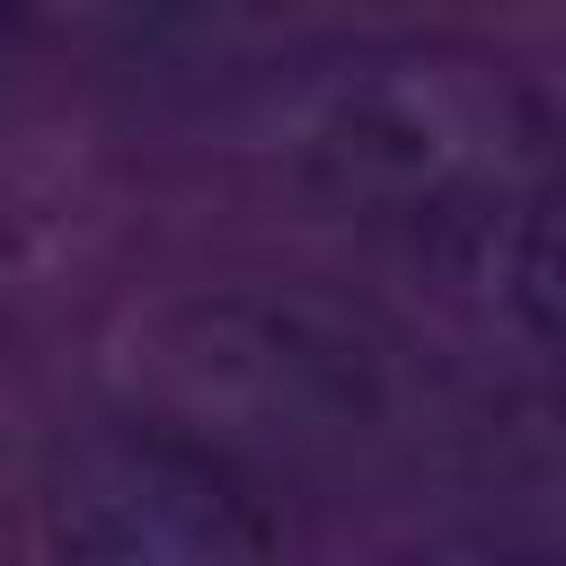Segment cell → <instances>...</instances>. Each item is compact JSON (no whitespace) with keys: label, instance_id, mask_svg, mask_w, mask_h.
I'll return each mask as SVG.
<instances>
[{"label":"cell","instance_id":"5","mask_svg":"<svg viewBox=\"0 0 566 566\" xmlns=\"http://www.w3.org/2000/svg\"><path fill=\"white\" fill-rule=\"evenodd\" d=\"M221 0H0V27L35 44H80V53H142L177 44L212 18Z\"/></svg>","mask_w":566,"mask_h":566},{"label":"cell","instance_id":"2","mask_svg":"<svg viewBox=\"0 0 566 566\" xmlns=\"http://www.w3.org/2000/svg\"><path fill=\"white\" fill-rule=\"evenodd\" d=\"M115 380L133 398V416L186 424L221 451H327L380 424L389 380L380 354L283 292H177L159 310L133 318Z\"/></svg>","mask_w":566,"mask_h":566},{"label":"cell","instance_id":"3","mask_svg":"<svg viewBox=\"0 0 566 566\" xmlns=\"http://www.w3.org/2000/svg\"><path fill=\"white\" fill-rule=\"evenodd\" d=\"M35 531L71 566H256L283 548L256 469L159 416L71 442L35 495Z\"/></svg>","mask_w":566,"mask_h":566},{"label":"cell","instance_id":"4","mask_svg":"<svg viewBox=\"0 0 566 566\" xmlns=\"http://www.w3.org/2000/svg\"><path fill=\"white\" fill-rule=\"evenodd\" d=\"M469 495L495 513L504 539L566 557V389L513 398L469 442Z\"/></svg>","mask_w":566,"mask_h":566},{"label":"cell","instance_id":"6","mask_svg":"<svg viewBox=\"0 0 566 566\" xmlns=\"http://www.w3.org/2000/svg\"><path fill=\"white\" fill-rule=\"evenodd\" d=\"M504 301H513V318H522L548 354H566V168H548V177L513 203Z\"/></svg>","mask_w":566,"mask_h":566},{"label":"cell","instance_id":"1","mask_svg":"<svg viewBox=\"0 0 566 566\" xmlns=\"http://www.w3.org/2000/svg\"><path fill=\"white\" fill-rule=\"evenodd\" d=\"M265 159L363 221H486L557 168L539 80L460 35H398L310 62L265 97Z\"/></svg>","mask_w":566,"mask_h":566}]
</instances>
